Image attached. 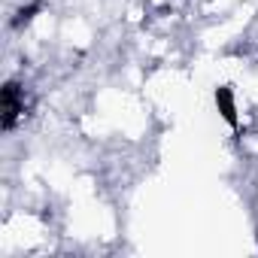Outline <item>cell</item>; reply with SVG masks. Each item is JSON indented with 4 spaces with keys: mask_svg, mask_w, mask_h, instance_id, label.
<instances>
[{
    "mask_svg": "<svg viewBox=\"0 0 258 258\" xmlns=\"http://www.w3.org/2000/svg\"><path fill=\"white\" fill-rule=\"evenodd\" d=\"M216 106H219L222 118H225L231 127H237V106H234V91H231L228 85H219V88H216Z\"/></svg>",
    "mask_w": 258,
    "mask_h": 258,
    "instance_id": "7a4b0ae2",
    "label": "cell"
},
{
    "mask_svg": "<svg viewBox=\"0 0 258 258\" xmlns=\"http://www.w3.org/2000/svg\"><path fill=\"white\" fill-rule=\"evenodd\" d=\"M43 10V4L40 0H34V4H28V7H22L19 13H16V19H13V28H25V25H31L34 22V16Z\"/></svg>",
    "mask_w": 258,
    "mask_h": 258,
    "instance_id": "3957f363",
    "label": "cell"
},
{
    "mask_svg": "<svg viewBox=\"0 0 258 258\" xmlns=\"http://www.w3.org/2000/svg\"><path fill=\"white\" fill-rule=\"evenodd\" d=\"M22 115H25V88L19 82H7L0 88V127L13 131Z\"/></svg>",
    "mask_w": 258,
    "mask_h": 258,
    "instance_id": "6da1fadb",
    "label": "cell"
}]
</instances>
